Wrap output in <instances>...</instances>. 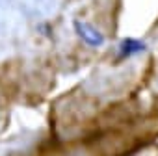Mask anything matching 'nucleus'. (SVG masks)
<instances>
[{
	"mask_svg": "<svg viewBox=\"0 0 158 156\" xmlns=\"http://www.w3.org/2000/svg\"><path fill=\"white\" fill-rule=\"evenodd\" d=\"M74 28H76L78 35H80L88 45H91V47H101V45L104 43V37H102L93 26H89V24H86V23H74Z\"/></svg>",
	"mask_w": 158,
	"mask_h": 156,
	"instance_id": "1",
	"label": "nucleus"
},
{
	"mask_svg": "<svg viewBox=\"0 0 158 156\" xmlns=\"http://www.w3.org/2000/svg\"><path fill=\"white\" fill-rule=\"evenodd\" d=\"M145 50V43L138 41V39H125L119 47V54L121 58H128L132 54H138V52H143Z\"/></svg>",
	"mask_w": 158,
	"mask_h": 156,
	"instance_id": "2",
	"label": "nucleus"
}]
</instances>
